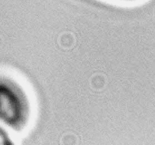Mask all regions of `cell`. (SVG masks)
<instances>
[{
  "label": "cell",
  "instance_id": "6da1fadb",
  "mask_svg": "<svg viewBox=\"0 0 155 145\" xmlns=\"http://www.w3.org/2000/svg\"><path fill=\"white\" fill-rule=\"evenodd\" d=\"M31 104L26 90L14 77L0 74V125L21 131L31 119Z\"/></svg>",
  "mask_w": 155,
  "mask_h": 145
},
{
  "label": "cell",
  "instance_id": "7a4b0ae2",
  "mask_svg": "<svg viewBox=\"0 0 155 145\" xmlns=\"http://www.w3.org/2000/svg\"><path fill=\"white\" fill-rule=\"evenodd\" d=\"M0 145H15L14 140L6 131L5 128L0 125Z\"/></svg>",
  "mask_w": 155,
  "mask_h": 145
}]
</instances>
